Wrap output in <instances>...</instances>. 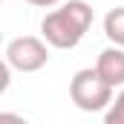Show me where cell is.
Listing matches in <instances>:
<instances>
[{"label":"cell","mask_w":124,"mask_h":124,"mask_svg":"<svg viewBox=\"0 0 124 124\" xmlns=\"http://www.w3.org/2000/svg\"><path fill=\"white\" fill-rule=\"evenodd\" d=\"M23 3H29V6H38V9H52V6H58L61 0H23Z\"/></svg>","instance_id":"cell-8"},{"label":"cell","mask_w":124,"mask_h":124,"mask_svg":"<svg viewBox=\"0 0 124 124\" xmlns=\"http://www.w3.org/2000/svg\"><path fill=\"white\" fill-rule=\"evenodd\" d=\"M6 63L17 72H38L49 63V43L38 35L12 38L6 46Z\"/></svg>","instance_id":"cell-3"},{"label":"cell","mask_w":124,"mask_h":124,"mask_svg":"<svg viewBox=\"0 0 124 124\" xmlns=\"http://www.w3.org/2000/svg\"><path fill=\"white\" fill-rule=\"evenodd\" d=\"M0 121H23V116H17V113H0Z\"/></svg>","instance_id":"cell-9"},{"label":"cell","mask_w":124,"mask_h":124,"mask_svg":"<svg viewBox=\"0 0 124 124\" xmlns=\"http://www.w3.org/2000/svg\"><path fill=\"white\" fill-rule=\"evenodd\" d=\"M93 26V6L87 0H66L46 12L40 20V35L55 49H75Z\"/></svg>","instance_id":"cell-1"},{"label":"cell","mask_w":124,"mask_h":124,"mask_svg":"<svg viewBox=\"0 0 124 124\" xmlns=\"http://www.w3.org/2000/svg\"><path fill=\"white\" fill-rule=\"evenodd\" d=\"M9 84H12V66L6 63V58H0V95L9 90Z\"/></svg>","instance_id":"cell-7"},{"label":"cell","mask_w":124,"mask_h":124,"mask_svg":"<svg viewBox=\"0 0 124 124\" xmlns=\"http://www.w3.org/2000/svg\"><path fill=\"white\" fill-rule=\"evenodd\" d=\"M69 98L78 110L84 113H104L107 104L113 101V87L95 72V66L78 69L69 81Z\"/></svg>","instance_id":"cell-2"},{"label":"cell","mask_w":124,"mask_h":124,"mask_svg":"<svg viewBox=\"0 0 124 124\" xmlns=\"http://www.w3.org/2000/svg\"><path fill=\"white\" fill-rule=\"evenodd\" d=\"M104 121H107V124H124V90L107 104V110H104Z\"/></svg>","instance_id":"cell-6"},{"label":"cell","mask_w":124,"mask_h":124,"mask_svg":"<svg viewBox=\"0 0 124 124\" xmlns=\"http://www.w3.org/2000/svg\"><path fill=\"white\" fill-rule=\"evenodd\" d=\"M95 72L116 90V87H124V46H107L98 61H95Z\"/></svg>","instance_id":"cell-4"},{"label":"cell","mask_w":124,"mask_h":124,"mask_svg":"<svg viewBox=\"0 0 124 124\" xmlns=\"http://www.w3.org/2000/svg\"><path fill=\"white\" fill-rule=\"evenodd\" d=\"M104 35L110 43L124 46V6H116L104 15Z\"/></svg>","instance_id":"cell-5"}]
</instances>
